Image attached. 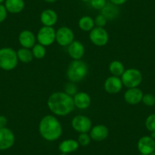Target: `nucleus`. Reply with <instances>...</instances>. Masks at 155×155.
<instances>
[{
    "label": "nucleus",
    "mask_w": 155,
    "mask_h": 155,
    "mask_svg": "<svg viewBox=\"0 0 155 155\" xmlns=\"http://www.w3.org/2000/svg\"><path fill=\"white\" fill-rule=\"evenodd\" d=\"M91 5L94 8L97 10H102L107 5V1L106 0H91Z\"/></svg>",
    "instance_id": "29"
},
{
    "label": "nucleus",
    "mask_w": 155,
    "mask_h": 155,
    "mask_svg": "<svg viewBox=\"0 0 155 155\" xmlns=\"http://www.w3.org/2000/svg\"><path fill=\"white\" fill-rule=\"evenodd\" d=\"M138 151L141 153L150 155L155 151V140L150 136H143L138 140Z\"/></svg>",
    "instance_id": "11"
},
{
    "label": "nucleus",
    "mask_w": 155,
    "mask_h": 155,
    "mask_svg": "<svg viewBox=\"0 0 155 155\" xmlns=\"http://www.w3.org/2000/svg\"><path fill=\"white\" fill-rule=\"evenodd\" d=\"M60 155H68V154H66V153H61Z\"/></svg>",
    "instance_id": "40"
},
{
    "label": "nucleus",
    "mask_w": 155,
    "mask_h": 155,
    "mask_svg": "<svg viewBox=\"0 0 155 155\" xmlns=\"http://www.w3.org/2000/svg\"><path fill=\"white\" fill-rule=\"evenodd\" d=\"M39 132L42 138L47 141H56L62 134V125L54 116L47 115L40 122Z\"/></svg>",
    "instance_id": "2"
},
{
    "label": "nucleus",
    "mask_w": 155,
    "mask_h": 155,
    "mask_svg": "<svg viewBox=\"0 0 155 155\" xmlns=\"http://www.w3.org/2000/svg\"><path fill=\"white\" fill-rule=\"evenodd\" d=\"M109 135V129L104 125H97L91 128L90 131V136L95 141H103L107 139Z\"/></svg>",
    "instance_id": "16"
},
{
    "label": "nucleus",
    "mask_w": 155,
    "mask_h": 155,
    "mask_svg": "<svg viewBox=\"0 0 155 155\" xmlns=\"http://www.w3.org/2000/svg\"><path fill=\"white\" fill-rule=\"evenodd\" d=\"M71 126L74 131L79 133H87L91 129L92 123L87 116L78 115L71 120Z\"/></svg>",
    "instance_id": "9"
},
{
    "label": "nucleus",
    "mask_w": 155,
    "mask_h": 155,
    "mask_svg": "<svg viewBox=\"0 0 155 155\" xmlns=\"http://www.w3.org/2000/svg\"><path fill=\"white\" fill-rule=\"evenodd\" d=\"M107 19L102 14L98 15L94 19L95 25H96V27H99V28H104L107 25Z\"/></svg>",
    "instance_id": "31"
},
{
    "label": "nucleus",
    "mask_w": 155,
    "mask_h": 155,
    "mask_svg": "<svg viewBox=\"0 0 155 155\" xmlns=\"http://www.w3.org/2000/svg\"><path fill=\"white\" fill-rule=\"evenodd\" d=\"M37 41L44 47L52 45L56 41V31L53 27H42L37 34Z\"/></svg>",
    "instance_id": "6"
},
{
    "label": "nucleus",
    "mask_w": 155,
    "mask_h": 155,
    "mask_svg": "<svg viewBox=\"0 0 155 155\" xmlns=\"http://www.w3.org/2000/svg\"><path fill=\"white\" fill-rule=\"evenodd\" d=\"M78 26L80 29L84 31H91L95 26L94 19L90 16H83L79 19Z\"/></svg>",
    "instance_id": "23"
},
{
    "label": "nucleus",
    "mask_w": 155,
    "mask_h": 155,
    "mask_svg": "<svg viewBox=\"0 0 155 155\" xmlns=\"http://www.w3.org/2000/svg\"><path fill=\"white\" fill-rule=\"evenodd\" d=\"M109 70L112 75L121 77L126 69H125L124 65L120 61L114 60L110 62V65H109Z\"/></svg>",
    "instance_id": "22"
},
{
    "label": "nucleus",
    "mask_w": 155,
    "mask_h": 155,
    "mask_svg": "<svg viewBox=\"0 0 155 155\" xmlns=\"http://www.w3.org/2000/svg\"><path fill=\"white\" fill-rule=\"evenodd\" d=\"M144 94L138 87L128 88L124 94V100L127 104L131 105H136L142 101Z\"/></svg>",
    "instance_id": "13"
},
{
    "label": "nucleus",
    "mask_w": 155,
    "mask_h": 155,
    "mask_svg": "<svg viewBox=\"0 0 155 155\" xmlns=\"http://www.w3.org/2000/svg\"><path fill=\"white\" fill-rule=\"evenodd\" d=\"M91 140V138L90 135H88L87 133H80L77 141L79 145L85 147L90 144Z\"/></svg>",
    "instance_id": "26"
},
{
    "label": "nucleus",
    "mask_w": 155,
    "mask_h": 155,
    "mask_svg": "<svg viewBox=\"0 0 155 155\" xmlns=\"http://www.w3.org/2000/svg\"><path fill=\"white\" fill-rule=\"evenodd\" d=\"M120 13L117 5L113 3H109L105 5L104 8L101 10V14L105 16L107 20H113L118 16Z\"/></svg>",
    "instance_id": "21"
},
{
    "label": "nucleus",
    "mask_w": 155,
    "mask_h": 155,
    "mask_svg": "<svg viewBox=\"0 0 155 155\" xmlns=\"http://www.w3.org/2000/svg\"><path fill=\"white\" fill-rule=\"evenodd\" d=\"M123 82L120 77L110 76L107 78L104 82V89L109 94H117L123 88Z\"/></svg>",
    "instance_id": "12"
},
{
    "label": "nucleus",
    "mask_w": 155,
    "mask_h": 155,
    "mask_svg": "<svg viewBox=\"0 0 155 155\" xmlns=\"http://www.w3.org/2000/svg\"><path fill=\"white\" fill-rule=\"evenodd\" d=\"M18 63L17 52L11 47L0 49V68L5 71H11L17 67Z\"/></svg>",
    "instance_id": "4"
},
{
    "label": "nucleus",
    "mask_w": 155,
    "mask_h": 155,
    "mask_svg": "<svg viewBox=\"0 0 155 155\" xmlns=\"http://www.w3.org/2000/svg\"><path fill=\"white\" fill-rule=\"evenodd\" d=\"M4 5L8 12L18 14L23 11L25 4L24 0H5Z\"/></svg>",
    "instance_id": "19"
},
{
    "label": "nucleus",
    "mask_w": 155,
    "mask_h": 155,
    "mask_svg": "<svg viewBox=\"0 0 155 155\" xmlns=\"http://www.w3.org/2000/svg\"><path fill=\"white\" fill-rule=\"evenodd\" d=\"M150 137L153 138H155V132H151V135H150Z\"/></svg>",
    "instance_id": "36"
},
{
    "label": "nucleus",
    "mask_w": 155,
    "mask_h": 155,
    "mask_svg": "<svg viewBox=\"0 0 155 155\" xmlns=\"http://www.w3.org/2000/svg\"><path fill=\"white\" fill-rule=\"evenodd\" d=\"M85 49L81 42L74 41L68 47V53L70 57L74 60H79L82 59L84 55Z\"/></svg>",
    "instance_id": "14"
},
{
    "label": "nucleus",
    "mask_w": 155,
    "mask_h": 155,
    "mask_svg": "<svg viewBox=\"0 0 155 155\" xmlns=\"http://www.w3.org/2000/svg\"><path fill=\"white\" fill-rule=\"evenodd\" d=\"M15 137L11 129L7 127L0 129V150L11 148L15 144Z\"/></svg>",
    "instance_id": "10"
},
{
    "label": "nucleus",
    "mask_w": 155,
    "mask_h": 155,
    "mask_svg": "<svg viewBox=\"0 0 155 155\" xmlns=\"http://www.w3.org/2000/svg\"><path fill=\"white\" fill-rule=\"evenodd\" d=\"M65 92L67 94L70 95V96H74V94L78 93L77 92V87H76L75 84L73 82L68 83V84L65 85Z\"/></svg>",
    "instance_id": "30"
},
{
    "label": "nucleus",
    "mask_w": 155,
    "mask_h": 155,
    "mask_svg": "<svg viewBox=\"0 0 155 155\" xmlns=\"http://www.w3.org/2000/svg\"><path fill=\"white\" fill-rule=\"evenodd\" d=\"M18 41L21 46L24 48L31 49L36 44L37 37L34 33L28 30L21 31L18 36Z\"/></svg>",
    "instance_id": "15"
},
{
    "label": "nucleus",
    "mask_w": 155,
    "mask_h": 155,
    "mask_svg": "<svg viewBox=\"0 0 155 155\" xmlns=\"http://www.w3.org/2000/svg\"><path fill=\"white\" fill-rule=\"evenodd\" d=\"M5 0H0V4H2V2H5Z\"/></svg>",
    "instance_id": "37"
},
{
    "label": "nucleus",
    "mask_w": 155,
    "mask_h": 155,
    "mask_svg": "<svg viewBox=\"0 0 155 155\" xmlns=\"http://www.w3.org/2000/svg\"><path fill=\"white\" fill-rule=\"evenodd\" d=\"M17 56L18 61H21L24 63H29L34 59L32 51L30 49L24 48V47L18 50Z\"/></svg>",
    "instance_id": "24"
},
{
    "label": "nucleus",
    "mask_w": 155,
    "mask_h": 155,
    "mask_svg": "<svg viewBox=\"0 0 155 155\" xmlns=\"http://www.w3.org/2000/svg\"><path fill=\"white\" fill-rule=\"evenodd\" d=\"M145 126L150 132H155V113L147 117L145 121Z\"/></svg>",
    "instance_id": "27"
},
{
    "label": "nucleus",
    "mask_w": 155,
    "mask_h": 155,
    "mask_svg": "<svg viewBox=\"0 0 155 155\" xmlns=\"http://www.w3.org/2000/svg\"><path fill=\"white\" fill-rule=\"evenodd\" d=\"M120 78L123 86L127 88H133L140 85L142 81V74L136 68H128L125 70Z\"/></svg>",
    "instance_id": "5"
},
{
    "label": "nucleus",
    "mask_w": 155,
    "mask_h": 155,
    "mask_svg": "<svg viewBox=\"0 0 155 155\" xmlns=\"http://www.w3.org/2000/svg\"><path fill=\"white\" fill-rule=\"evenodd\" d=\"M79 147V144L77 140L74 139H66L62 141L59 145V150L62 153H72L78 150Z\"/></svg>",
    "instance_id": "20"
},
{
    "label": "nucleus",
    "mask_w": 155,
    "mask_h": 155,
    "mask_svg": "<svg viewBox=\"0 0 155 155\" xmlns=\"http://www.w3.org/2000/svg\"><path fill=\"white\" fill-rule=\"evenodd\" d=\"M8 123L7 118L4 116H0V129L6 127V125Z\"/></svg>",
    "instance_id": "33"
},
{
    "label": "nucleus",
    "mask_w": 155,
    "mask_h": 155,
    "mask_svg": "<svg viewBox=\"0 0 155 155\" xmlns=\"http://www.w3.org/2000/svg\"><path fill=\"white\" fill-rule=\"evenodd\" d=\"M90 40L97 47H104L108 43L109 34L104 28L94 27L90 31Z\"/></svg>",
    "instance_id": "8"
},
{
    "label": "nucleus",
    "mask_w": 155,
    "mask_h": 155,
    "mask_svg": "<svg viewBox=\"0 0 155 155\" xmlns=\"http://www.w3.org/2000/svg\"><path fill=\"white\" fill-rule=\"evenodd\" d=\"M81 1H83V2H90L91 0H81Z\"/></svg>",
    "instance_id": "38"
},
{
    "label": "nucleus",
    "mask_w": 155,
    "mask_h": 155,
    "mask_svg": "<svg viewBox=\"0 0 155 155\" xmlns=\"http://www.w3.org/2000/svg\"><path fill=\"white\" fill-rule=\"evenodd\" d=\"M47 106L53 114L65 116L74 110L73 97L65 92H55L52 94L47 101Z\"/></svg>",
    "instance_id": "1"
},
{
    "label": "nucleus",
    "mask_w": 155,
    "mask_h": 155,
    "mask_svg": "<svg viewBox=\"0 0 155 155\" xmlns=\"http://www.w3.org/2000/svg\"><path fill=\"white\" fill-rule=\"evenodd\" d=\"M41 23L44 26L53 27L58 21V15L53 9H46L41 15Z\"/></svg>",
    "instance_id": "18"
},
{
    "label": "nucleus",
    "mask_w": 155,
    "mask_h": 155,
    "mask_svg": "<svg viewBox=\"0 0 155 155\" xmlns=\"http://www.w3.org/2000/svg\"><path fill=\"white\" fill-rule=\"evenodd\" d=\"M150 155H155V151H153V153H150Z\"/></svg>",
    "instance_id": "39"
},
{
    "label": "nucleus",
    "mask_w": 155,
    "mask_h": 155,
    "mask_svg": "<svg viewBox=\"0 0 155 155\" xmlns=\"http://www.w3.org/2000/svg\"><path fill=\"white\" fill-rule=\"evenodd\" d=\"M32 53L34 58L37 59H41L44 58L47 53V50L44 46L41 45L40 44H36L34 47H32Z\"/></svg>",
    "instance_id": "25"
},
{
    "label": "nucleus",
    "mask_w": 155,
    "mask_h": 155,
    "mask_svg": "<svg viewBox=\"0 0 155 155\" xmlns=\"http://www.w3.org/2000/svg\"><path fill=\"white\" fill-rule=\"evenodd\" d=\"M141 102L147 107H152L155 104V97L151 94H146L143 96Z\"/></svg>",
    "instance_id": "28"
},
{
    "label": "nucleus",
    "mask_w": 155,
    "mask_h": 155,
    "mask_svg": "<svg viewBox=\"0 0 155 155\" xmlns=\"http://www.w3.org/2000/svg\"><path fill=\"white\" fill-rule=\"evenodd\" d=\"M140 155H146V154H143V153H141V154Z\"/></svg>",
    "instance_id": "41"
},
{
    "label": "nucleus",
    "mask_w": 155,
    "mask_h": 155,
    "mask_svg": "<svg viewBox=\"0 0 155 155\" xmlns=\"http://www.w3.org/2000/svg\"><path fill=\"white\" fill-rule=\"evenodd\" d=\"M7 14H8V12H7L5 5L0 4V23H2L5 20V18H7Z\"/></svg>",
    "instance_id": "32"
},
{
    "label": "nucleus",
    "mask_w": 155,
    "mask_h": 155,
    "mask_svg": "<svg viewBox=\"0 0 155 155\" xmlns=\"http://www.w3.org/2000/svg\"><path fill=\"white\" fill-rule=\"evenodd\" d=\"M74 107L79 110H86L91 104V97L85 92H78L73 96Z\"/></svg>",
    "instance_id": "17"
},
{
    "label": "nucleus",
    "mask_w": 155,
    "mask_h": 155,
    "mask_svg": "<svg viewBox=\"0 0 155 155\" xmlns=\"http://www.w3.org/2000/svg\"><path fill=\"white\" fill-rule=\"evenodd\" d=\"M44 1L47 2H48V3H53V2H56L57 0H44Z\"/></svg>",
    "instance_id": "35"
},
{
    "label": "nucleus",
    "mask_w": 155,
    "mask_h": 155,
    "mask_svg": "<svg viewBox=\"0 0 155 155\" xmlns=\"http://www.w3.org/2000/svg\"><path fill=\"white\" fill-rule=\"evenodd\" d=\"M110 1L111 3L114 4V5L118 6V5H123L124 3H126L127 0H110Z\"/></svg>",
    "instance_id": "34"
},
{
    "label": "nucleus",
    "mask_w": 155,
    "mask_h": 155,
    "mask_svg": "<svg viewBox=\"0 0 155 155\" xmlns=\"http://www.w3.org/2000/svg\"><path fill=\"white\" fill-rule=\"evenodd\" d=\"M88 66L85 62L81 59L73 60L67 69V77L71 82H78L87 76Z\"/></svg>",
    "instance_id": "3"
},
{
    "label": "nucleus",
    "mask_w": 155,
    "mask_h": 155,
    "mask_svg": "<svg viewBox=\"0 0 155 155\" xmlns=\"http://www.w3.org/2000/svg\"><path fill=\"white\" fill-rule=\"evenodd\" d=\"M74 33L68 27H61L56 31V41L61 47H68L74 41Z\"/></svg>",
    "instance_id": "7"
}]
</instances>
